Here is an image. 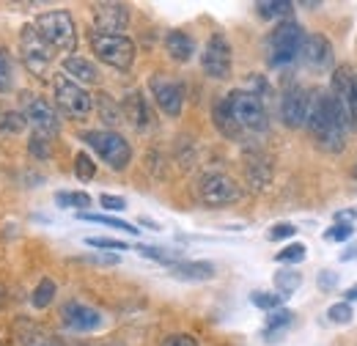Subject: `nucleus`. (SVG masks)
I'll list each match as a JSON object with an SVG mask.
<instances>
[{"label": "nucleus", "mask_w": 357, "mask_h": 346, "mask_svg": "<svg viewBox=\"0 0 357 346\" xmlns=\"http://www.w3.org/2000/svg\"><path fill=\"white\" fill-rule=\"evenodd\" d=\"M96 33L105 36H124L130 25V6L127 3H93L91 6Z\"/></svg>", "instance_id": "2eb2a0df"}, {"label": "nucleus", "mask_w": 357, "mask_h": 346, "mask_svg": "<svg viewBox=\"0 0 357 346\" xmlns=\"http://www.w3.org/2000/svg\"><path fill=\"white\" fill-rule=\"evenodd\" d=\"M300 286H303V275H300V272H294V269H280V272H275V289H278L280 297H291Z\"/></svg>", "instance_id": "393cba45"}, {"label": "nucleus", "mask_w": 357, "mask_h": 346, "mask_svg": "<svg viewBox=\"0 0 357 346\" xmlns=\"http://www.w3.org/2000/svg\"><path fill=\"white\" fill-rule=\"evenodd\" d=\"M311 91L303 86H291L283 91L280 96V121L291 130H300L308 124V113H311Z\"/></svg>", "instance_id": "4468645a"}, {"label": "nucleus", "mask_w": 357, "mask_h": 346, "mask_svg": "<svg viewBox=\"0 0 357 346\" xmlns=\"http://www.w3.org/2000/svg\"><path fill=\"white\" fill-rule=\"evenodd\" d=\"M297 234V225H291V223H275L272 228H269V239L272 242H280V239H289V236H294Z\"/></svg>", "instance_id": "58836bf2"}, {"label": "nucleus", "mask_w": 357, "mask_h": 346, "mask_svg": "<svg viewBox=\"0 0 357 346\" xmlns=\"http://www.w3.org/2000/svg\"><path fill=\"white\" fill-rule=\"evenodd\" d=\"M294 324V310H289V308H278V310H272L267 316V322H264V341L267 344H278L280 338H283V333L289 330Z\"/></svg>", "instance_id": "412c9836"}, {"label": "nucleus", "mask_w": 357, "mask_h": 346, "mask_svg": "<svg viewBox=\"0 0 357 346\" xmlns=\"http://www.w3.org/2000/svg\"><path fill=\"white\" fill-rule=\"evenodd\" d=\"M305 256H308V248L303 242H291L275 253V261L278 264H300V261H305Z\"/></svg>", "instance_id": "2f4dec72"}, {"label": "nucleus", "mask_w": 357, "mask_h": 346, "mask_svg": "<svg viewBox=\"0 0 357 346\" xmlns=\"http://www.w3.org/2000/svg\"><path fill=\"white\" fill-rule=\"evenodd\" d=\"M352 234H355L352 223H335L324 231V242H347V239H352Z\"/></svg>", "instance_id": "c9c22d12"}, {"label": "nucleus", "mask_w": 357, "mask_h": 346, "mask_svg": "<svg viewBox=\"0 0 357 346\" xmlns=\"http://www.w3.org/2000/svg\"><path fill=\"white\" fill-rule=\"evenodd\" d=\"M91 50L102 63H107V66H113L119 72H130L132 69L135 42L130 36H105V33L93 31L91 33Z\"/></svg>", "instance_id": "6e6552de"}, {"label": "nucleus", "mask_w": 357, "mask_h": 346, "mask_svg": "<svg viewBox=\"0 0 357 346\" xmlns=\"http://www.w3.org/2000/svg\"><path fill=\"white\" fill-rule=\"evenodd\" d=\"M61 324L69 333H96L105 327V313L80 300H66L61 305Z\"/></svg>", "instance_id": "9d476101"}, {"label": "nucleus", "mask_w": 357, "mask_h": 346, "mask_svg": "<svg viewBox=\"0 0 357 346\" xmlns=\"http://www.w3.org/2000/svg\"><path fill=\"white\" fill-rule=\"evenodd\" d=\"M335 220H338V223H355V220H357V209H349V212H338V215H335Z\"/></svg>", "instance_id": "a18cd8bd"}, {"label": "nucleus", "mask_w": 357, "mask_h": 346, "mask_svg": "<svg viewBox=\"0 0 357 346\" xmlns=\"http://www.w3.org/2000/svg\"><path fill=\"white\" fill-rule=\"evenodd\" d=\"M47 143H50V140H45V137H39V135H36V137H31V143H28V149H31V154H33V157H39V160H45L47 154H50V149H47Z\"/></svg>", "instance_id": "37998d69"}, {"label": "nucleus", "mask_w": 357, "mask_h": 346, "mask_svg": "<svg viewBox=\"0 0 357 346\" xmlns=\"http://www.w3.org/2000/svg\"><path fill=\"white\" fill-rule=\"evenodd\" d=\"M80 140L96 151V157L110 168V171H124L132 163V146L124 135L116 130H89L80 135Z\"/></svg>", "instance_id": "20e7f679"}, {"label": "nucleus", "mask_w": 357, "mask_h": 346, "mask_svg": "<svg viewBox=\"0 0 357 346\" xmlns=\"http://www.w3.org/2000/svg\"><path fill=\"white\" fill-rule=\"evenodd\" d=\"M47 346H86V344H55V341H50Z\"/></svg>", "instance_id": "09e8293b"}, {"label": "nucleus", "mask_w": 357, "mask_h": 346, "mask_svg": "<svg viewBox=\"0 0 357 346\" xmlns=\"http://www.w3.org/2000/svg\"><path fill=\"white\" fill-rule=\"evenodd\" d=\"M297 61H300L308 72L321 75V72H327V69L333 66V44L327 42V36H321V33H311V36L303 39Z\"/></svg>", "instance_id": "f3484780"}, {"label": "nucleus", "mask_w": 357, "mask_h": 346, "mask_svg": "<svg viewBox=\"0 0 357 346\" xmlns=\"http://www.w3.org/2000/svg\"><path fill=\"white\" fill-rule=\"evenodd\" d=\"M151 88V96L157 102V107L168 116V119H178L181 116V107H184V86L174 80V77H165V75H154L149 80Z\"/></svg>", "instance_id": "dca6fc26"}, {"label": "nucleus", "mask_w": 357, "mask_h": 346, "mask_svg": "<svg viewBox=\"0 0 357 346\" xmlns=\"http://www.w3.org/2000/svg\"><path fill=\"white\" fill-rule=\"evenodd\" d=\"M55 204L61 209H75L80 215L91 206V195L83 190H61V193H55Z\"/></svg>", "instance_id": "5701e85b"}, {"label": "nucleus", "mask_w": 357, "mask_h": 346, "mask_svg": "<svg viewBox=\"0 0 357 346\" xmlns=\"http://www.w3.org/2000/svg\"><path fill=\"white\" fill-rule=\"evenodd\" d=\"M33 31H36V36L52 52H69V55H75V50H77V25H75V20H72L69 11L55 8V11L39 14L36 22H33Z\"/></svg>", "instance_id": "f03ea898"}, {"label": "nucleus", "mask_w": 357, "mask_h": 346, "mask_svg": "<svg viewBox=\"0 0 357 346\" xmlns=\"http://www.w3.org/2000/svg\"><path fill=\"white\" fill-rule=\"evenodd\" d=\"M140 223H143V225H149L151 231H160V225H157L154 220H149V217H140Z\"/></svg>", "instance_id": "de8ad7c7"}, {"label": "nucleus", "mask_w": 357, "mask_h": 346, "mask_svg": "<svg viewBox=\"0 0 357 346\" xmlns=\"http://www.w3.org/2000/svg\"><path fill=\"white\" fill-rule=\"evenodd\" d=\"M52 96H55V107L66 116V119H75V121H83L89 119L91 110H93V96L83 86L72 83L69 77L58 75L52 80Z\"/></svg>", "instance_id": "0eeeda50"}, {"label": "nucleus", "mask_w": 357, "mask_h": 346, "mask_svg": "<svg viewBox=\"0 0 357 346\" xmlns=\"http://www.w3.org/2000/svg\"><path fill=\"white\" fill-rule=\"evenodd\" d=\"M344 303H357V283H355V286H349V289L344 292Z\"/></svg>", "instance_id": "49530a36"}, {"label": "nucleus", "mask_w": 357, "mask_h": 346, "mask_svg": "<svg viewBox=\"0 0 357 346\" xmlns=\"http://www.w3.org/2000/svg\"><path fill=\"white\" fill-rule=\"evenodd\" d=\"M303 39H305V31L300 22L283 20L280 25H275V31L267 36V63L272 69H283L294 63L300 55Z\"/></svg>", "instance_id": "39448f33"}, {"label": "nucleus", "mask_w": 357, "mask_h": 346, "mask_svg": "<svg viewBox=\"0 0 357 346\" xmlns=\"http://www.w3.org/2000/svg\"><path fill=\"white\" fill-rule=\"evenodd\" d=\"M225 107L234 119V124L239 127V132H264L269 127V116L264 102L259 99V93L236 88L228 96H223Z\"/></svg>", "instance_id": "7ed1b4c3"}, {"label": "nucleus", "mask_w": 357, "mask_h": 346, "mask_svg": "<svg viewBox=\"0 0 357 346\" xmlns=\"http://www.w3.org/2000/svg\"><path fill=\"white\" fill-rule=\"evenodd\" d=\"M25 127H28V121H25V116L17 113V110H8V113L0 119V132H3V135H6V132H14V135H17V132L25 130Z\"/></svg>", "instance_id": "e433bc0d"}, {"label": "nucleus", "mask_w": 357, "mask_h": 346, "mask_svg": "<svg viewBox=\"0 0 357 346\" xmlns=\"http://www.w3.org/2000/svg\"><path fill=\"white\" fill-rule=\"evenodd\" d=\"M99 204L107 209V212H124L127 209V201L121 195H110V193H102L99 195Z\"/></svg>", "instance_id": "ea45409f"}, {"label": "nucleus", "mask_w": 357, "mask_h": 346, "mask_svg": "<svg viewBox=\"0 0 357 346\" xmlns=\"http://www.w3.org/2000/svg\"><path fill=\"white\" fill-rule=\"evenodd\" d=\"M160 346H198V338L190 336V333H174V336H168Z\"/></svg>", "instance_id": "79ce46f5"}, {"label": "nucleus", "mask_w": 357, "mask_h": 346, "mask_svg": "<svg viewBox=\"0 0 357 346\" xmlns=\"http://www.w3.org/2000/svg\"><path fill=\"white\" fill-rule=\"evenodd\" d=\"M283 300H286V297H280L278 292H253V294H250V303L256 305V308H261V310H267V313L283 308Z\"/></svg>", "instance_id": "473e14b6"}, {"label": "nucleus", "mask_w": 357, "mask_h": 346, "mask_svg": "<svg viewBox=\"0 0 357 346\" xmlns=\"http://www.w3.org/2000/svg\"><path fill=\"white\" fill-rule=\"evenodd\" d=\"M20 50H22V63H25V69H28L31 75H36V77H45L50 63H52V50L36 36L33 25H25V28H22V33H20Z\"/></svg>", "instance_id": "ddd939ff"}, {"label": "nucleus", "mask_w": 357, "mask_h": 346, "mask_svg": "<svg viewBox=\"0 0 357 346\" xmlns=\"http://www.w3.org/2000/svg\"><path fill=\"white\" fill-rule=\"evenodd\" d=\"M113 346H119V344H113Z\"/></svg>", "instance_id": "3c124183"}, {"label": "nucleus", "mask_w": 357, "mask_h": 346, "mask_svg": "<svg viewBox=\"0 0 357 346\" xmlns=\"http://www.w3.org/2000/svg\"><path fill=\"white\" fill-rule=\"evenodd\" d=\"M55 294H58V286H55V280H50V278H42V280L36 283L33 294H31V305H33L36 310H45V308H50V305H52Z\"/></svg>", "instance_id": "b1692460"}, {"label": "nucleus", "mask_w": 357, "mask_h": 346, "mask_svg": "<svg viewBox=\"0 0 357 346\" xmlns=\"http://www.w3.org/2000/svg\"><path fill=\"white\" fill-rule=\"evenodd\" d=\"M305 127L321 151L335 154L347 143V121L341 119V113L327 91H316L311 96V113H308Z\"/></svg>", "instance_id": "f257e3e1"}, {"label": "nucleus", "mask_w": 357, "mask_h": 346, "mask_svg": "<svg viewBox=\"0 0 357 346\" xmlns=\"http://www.w3.org/2000/svg\"><path fill=\"white\" fill-rule=\"evenodd\" d=\"M80 220H86V223H99V225H107V228H119V231H124V234H130L135 236L137 234V228H135L132 223H124V220H119V217L113 215H93V212H80Z\"/></svg>", "instance_id": "c85d7f7f"}, {"label": "nucleus", "mask_w": 357, "mask_h": 346, "mask_svg": "<svg viewBox=\"0 0 357 346\" xmlns=\"http://www.w3.org/2000/svg\"><path fill=\"white\" fill-rule=\"evenodd\" d=\"M86 245H89V248H96V250H127V242L113 239V236H89Z\"/></svg>", "instance_id": "4c0bfd02"}, {"label": "nucleus", "mask_w": 357, "mask_h": 346, "mask_svg": "<svg viewBox=\"0 0 357 346\" xmlns=\"http://www.w3.org/2000/svg\"><path fill=\"white\" fill-rule=\"evenodd\" d=\"M61 69H63V77H69L72 83H77V86H83V88L99 80L96 63L89 61V58H83V55H66V58L61 61Z\"/></svg>", "instance_id": "6ab92c4d"}, {"label": "nucleus", "mask_w": 357, "mask_h": 346, "mask_svg": "<svg viewBox=\"0 0 357 346\" xmlns=\"http://www.w3.org/2000/svg\"><path fill=\"white\" fill-rule=\"evenodd\" d=\"M352 319H355V310L349 303H335L327 308V322L333 324H349Z\"/></svg>", "instance_id": "f704fd0d"}, {"label": "nucleus", "mask_w": 357, "mask_h": 346, "mask_svg": "<svg viewBox=\"0 0 357 346\" xmlns=\"http://www.w3.org/2000/svg\"><path fill=\"white\" fill-rule=\"evenodd\" d=\"M198 198L204 206H228V204H236L242 198V187L236 184V179H231L228 173L212 171L204 173L198 179Z\"/></svg>", "instance_id": "1a4fd4ad"}, {"label": "nucleus", "mask_w": 357, "mask_h": 346, "mask_svg": "<svg viewBox=\"0 0 357 346\" xmlns=\"http://www.w3.org/2000/svg\"><path fill=\"white\" fill-rule=\"evenodd\" d=\"M83 261H89V264H102V266H113V264H119V256H86Z\"/></svg>", "instance_id": "c03bdc74"}, {"label": "nucleus", "mask_w": 357, "mask_h": 346, "mask_svg": "<svg viewBox=\"0 0 357 346\" xmlns=\"http://www.w3.org/2000/svg\"><path fill=\"white\" fill-rule=\"evenodd\" d=\"M96 110L102 113V121L105 124H116V121H121V107L110 99V93H96Z\"/></svg>", "instance_id": "7c9ffc66"}, {"label": "nucleus", "mask_w": 357, "mask_h": 346, "mask_svg": "<svg viewBox=\"0 0 357 346\" xmlns=\"http://www.w3.org/2000/svg\"><path fill=\"white\" fill-rule=\"evenodd\" d=\"M165 52H168L176 63H187V61H192V55H195V42H192V36L184 33V31H171V33L165 36Z\"/></svg>", "instance_id": "4be33fe9"}, {"label": "nucleus", "mask_w": 357, "mask_h": 346, "mask_svg": "<svg viewBox=\"0 0 357 346\" xmlns=\"http://www.w3.org/2000/svg\"><path fill=\"white\" fill-rule=\"evenodd\" d=\"M291 8H294V3H289V0H264V3H256V11H259L261 20H283V17L291 14Z\"/></svg>", "instance_id": "bb28decb"}, {"label": "nucleus", "mask_w": 357, "mask_h": 346, "mask_svg": "<svg viewBox=\"0 0 357 346\" xmlns=\"http://www.w3.org/2000/svg\"><path fill=\"white\" fill-rule=\"evenodd\" d=\"M201 66H204L206 77H212V80H228L231 77L234 55H231V44L223 33L209 36V42L201 52Z\"/></svg>", "instance_id": "9b49d317"}, {"label": "nucleus", "mask_w": 357, "mask_h": 346, "mask_svg": "<svg viewBox=\"0 0 357 346\" xmlns=\"http://www.w3.org/2000/svg\"><path fill=\"white\" fill-rule=\"evenodd\" d=\"M75 176L80 181H91L96 176V163L91 160L89 151H77V157H75Z\"/></svg>", "instance_id": "72a5a7b5"}, {"label": "nucleus", "mask_w": 357, "mask_h": 346, "mask_svg": "<svg viewBox=\"0 0 357 346\" xmlns=\"http://www.w3.org/2000/svg\"><path fill=\"white\" fill-rule=\"evenodd\" d=\"M25 121L33 127V132L39 135V137H55L58 132H61V119H58V110L42 99V96H33V93H25Z\"/></svg>", "instance_id": "f8f14e48"}, {"label": "nucleus", "mask_w": 357, "mask_h": 346, "mask_svg": "<svg viewBox=\"0 0 357 346\" xmlns=\"http://www.w3.org/2000/svg\"><path fill=\"white\" fill-rule=\"evenodd\" d=\"M168 269L178 280H212L218 275L215 264H209V261H176Z\"/></svg>", "instance_id": "aec40b11"}, {"label": "nucleus", "mask_w": 357, "mask_h": 346, "mask_svg": "<svg viewBox=\"0 0 357 346\" xmlns=\"http://www.w3.org/2000/svg\"><path fill=\"white\" fill-rule=\"evenodd\" d=\"M215 127L223 132L225 137H231V140H236V137H242V132H239V127L234 124V119H231V113H228V107H225V102L220 99L218 105H215Z\"/></svg>", "instance_id": "cd10ccee"}, {"label": "nucleus", "mask_w": 357, "mask_h": 346, "mask_svg": "<svg viewBox=\"0 0 357 346\" xmlns=\"http://www.w3.org/2000/svg\"><path fill=\"white\" fill-rule=\"evenodd\" d=\"M17 86V69H14V58L6 47H0V93H8Z\"/></svg>", "instance_id": "a878e982"}, {"label": "nucleus", "mask_w": 357, "mask_h": 346, "mask_svg": "<svg viewBox=\"0 0 357 346\" xmlns=\"http://www.w3.org/2000/svg\"><path fill=\"white\" fill-rule=\"evenodd\" d=\"M0 303H3V294H0Z\"/></svg>", "instance_id": "8fccbe9b"}, {"label": "nucleus", "mask_w": 357, "mask_h": 346, "mask_svg": "<svg viewBox=\"0 0 357 346\" xmlns=\"http://www.w3.org/2000/svg\"><path fill=\"white\" fill-rule=\"evenodd\" d=\"M137 253L143 256V259H151V261H160V264H176L181 259V253L178 250H168V248H157V245H140L137 248Z\"/></svg>", "instance_id": "c756f323"}, {"label": "nucleus", "mask_w": 357, "mask_h": 346, "mask_svg": "<svg viewBox=\"0 0 357 346\" xmlns=\"http://www.w3.org/2000/svg\"><path fill=\"white\" fill-rule=\"evenodd\" d=\"M316 286H319V292H333V289L338 286V272H333V269H321L319 278H316Z\"/></svg>", "instance_id": "a19ab883"}, {"label": "nucleus", "mask_w": 357, "mask_h": 346, "mask_svg": "<svg viewBox=\"0 0 357 346\" xmlns=\"http://www.w3.org/2000/svg\"><path fill=\"white\" fill-rule=\"evenodd\" d=\"M341 113V119L347 121V130L357 132V69L344 63L335 66L333 80H330V91H327Z\"/></svg>", "instance_id": "423d86ee"}, {"label": "nucleus", "mask_w": 357, "mask_h": 346, "mask_svg": "<svg viewBox=\"0 0 357 346\" xmlns=\"http://www.w3.org/2000/svg\"><path fill=\"white\" fill-rule=\"evenodd\" d=\"M121 116H124L137 132H146L154 127L151 107H149V102H146V96H143L140 91L127 93V99H124V105H121Z\"/></svg>", "instance_id": "a211bd4d"}]
</instances>
